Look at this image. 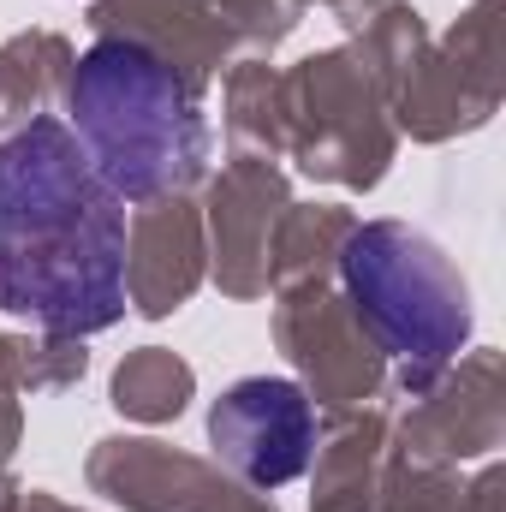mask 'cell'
<instances>
[{
    "mask_svg": "<svg viewBox=\"0 0 506 512\" xmlns=\"http://www.w3.org/2000/svg\"><path fill=\"white\" fill-rule=\"evenodd\" d=\"M0 310L48 334L126 316V209L60 120L0 143Z\"/></svg>",
    "mask_w": 506,
    "mask_h": 512,
    "instance_id": "obj_1",
    "label": "cell"
},
{
    "mask_svg": "<svg viewBox=\"0 0 506 512\" xmlns=\"http://www.w3.org/2000/svg\"><path fill=\"white\" fill-rule=\"evenodd\" d=\"M66 108L78 120V149L96 179L120 197H167L203 173L209 131L191 84L143 42H96L66 84Z\"/></svg>",
    "mask_w": 506,
    "mask_h": 512,
    "instance_id": "obj_2",
    "label": "cell"
},
{
    "mask_svg": "<svg viewBox=\"0 0 506 512\" xmlns=\"http://www.w3.org/2000/svg\"><path fill=\"white\" fill-rule=\"evenodd\" d=\"M340 274L346 292L376 334V346L405 370V382L423 387L435 382L471 340V292L453 268V256L435 239L376 221L358 227L340 245Z\"/></svg>",
    "mask_w": 506,
    "mask_h": 512,
    "instance_id": "obj_3",
    "label": "cell"
},
{
    "mask_svg": "<svg viewBox=\"0 0 506 512\" xmlns=\"http://www.w3.org/2000/svg\"><path fill=\"white\" fill-rule=\"evenodd\" d=\"M209 441L251 489H280L316 453V405L286 376L233 382L209 411Z\"/></svg>",
    "mask_w": 506,
    "mask_h": 512,
    "instance_id": "obj_4",
    "label": "cell"
}]
</instances>
